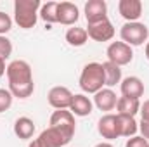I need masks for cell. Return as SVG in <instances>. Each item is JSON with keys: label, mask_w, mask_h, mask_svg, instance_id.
Here are the masks:
<instances>
[{"label": "cell", "mask_w": 149, "mask_h": 147, "mask_svg": "<svg viewBox=\"0 0 149 147\" xmlns=\"http://www.w3.org/2000/svg\"><path fill=\"white\" fill-rule=\"evenodd\" d=\"M118 125H120V137H135L139 125L135 121V118L132 116H120L118 114Z\"/></svg>", "instance_id": "ffe728a7"}, {"label": "cell", "mask_w": 149, "mask_h": 147, "mask_svg": "<svg viewBox=\"0 0 149 147\" xmlns=\"http://www.w3.org/2000/svg\"><path fill=\"white\" fill-rule=\"evenodd\" d=\"M14 133H16L21 140L31 139L33 133H35V123H33V119H30L28 116L17 118L16 123H14Z\"/></svg>", "instance_id": "e0dca14e"}, {"label": "cell", "mask_w": 149, "mask_h": 147, "mask_svg": "<svg viewBox=\"0 0 149 147\" xmlns=\"http://www.w3.org/2000/svg\"><path fill=\"white\" fill-rule=\"evenodd\" d=\"M12 54V42L7 37H0V59H9Z\"/></svg>", "instance_id": "cb8c5ba5"}, {"label": "cell", "mask_w": 149, "mask_h": 147, "mask_svg": "<svg viewBox=\"0 0 149 147\" xmlns=\"http://www.w3.org/2000/svg\"><path fill=\"white\" fill-rule=\"evenodd\" d=\"M57 7H59V2H47V3H42L38 16H40L47 24H54V23H57Z\"/></svg>", "instance_id": "7402d4cb"}, {"label": "cell", "mask_w": 149, "mask_h": 147, "mask_svg": "<svg viewBox=\"0 0 149 147\" xmlns=\"http://www.w3.org/2000/svg\"><path fill=\"white\" fill-rule=\"evenodd\" d=\"M40 0H16L14 2V21L23 30H31L38 21Z\"/></svg>", "instance_id": "7a4b0ae2"}, {"label": "cell", "mask_w": 149, "mask_h": 147, "mask_svg": "<svg viewBox=\"0 0 149 147\" xmlns=\"http://www.w3.org/2000/svg\"><path fill=\"white\" fill-rule=\"evenodd\" d=\"M106 85L104 69L101 62H88L80 74V88L87 94H97Z\"/></svg>", "instance_id": "3957f363"}, {"label": "cell", "mask_w": 149, "mask_h": 147, "mask_svg": "<svg viewBox=\"0 0 149 147\" xmlns=\"http://www.w3.org/2000/svg\"><path fill=\"white\" fill-rule=\"evenodd\" d=\"M92 107H94V104H92V101H90L85 94H76V95H73L70 111H71L73 116L83 118V116H88V114L92 112Z\"/></svg>", "instance_id": "2e32d148"}, {"label": "cell", "mask_w": 149, "mask_h": 147, "mask_svg": "<svg viewBox=\"0 0 149 147\" xmlns=\"http://www.w3.org/2000/svg\"><path fill=\"white\" fill-rule=\"evenodd\" d=\"M94 104L97 106V109L101 111H113L118 104L116 94L111 88H102L97 94H94Z\"/></svg>", "instance_id": "9a60e30c"}, {"label": "cell", "mask_w": 149, "mask_h": 147, "mask_svg": "<svg viewBox=\"0 0 149 147\" xmlns=\"http://www.w3.org/2000/svg\"><path fill=\"white\" fill-rule=\"evenodd\" d=\"M50 126L52 128H57L59 132H63L68 139H73L74 135V116L71 114V111L66 109H57L52 112L50 116Z\"/></svg>", "instance_id": "52a82bcc"}, {"label": "cell", "mask_w": 149, "mask_h": 147, "mask_svg": "<svg viewBox=\"0 0 149 147\" xmlns=\"http://www.w3.org/2000/svg\"><path fill=\"white\" fill-rule=\"evenodd\" d=\"M106 55H108V61L116 64V66H127L132 62L134 59V52H132V47L127 45L125 42H113L109 43L108 50H106Z\"/></svg>", "instance_id": "8992f818"}, {"label": "cell", "mask_w": 149, "mask_h": 147, "mask_svg": "<svg viewBox=\"0 0 149 147\" xmlns=\"http://www.w3.org/2000/svg\"><path fill=\"white\" fill-rule=\"evenodd\" d=\"M12 99L14 95L10 94L9 88H0V112H5L12 106Z\"/></svg>", "instance_id": "603a6c76"}, {"label": "cell", "mask_w": 149, "mask_h": 147, "mask_svg": "<svg viewBox=\"0 0 149 147\" xmlns=\"http://www.w3.org/2000/svg\"><path fill=\"white\" fill-rule=\"evenodd\" d=\"M80 17V10L78 7L71 2H59L57 7V23L64 24V26H71L78 21Z\"/></svg>", "instance_id": "5bb4252c"}, {"label": "cell", "mask_w": 149, "mask_h": 147, "mask_svg": "<svg viewBox=\"0 0 149 147\" xmlns=\"http://www.w3.org/2000/svg\"><path fill=\"white\" fill-rule=\"evenodd\" d=\"M12 28V19L9 14L0 12V37H5V33H9Z\"/></svg>", "instance_id": "d4e9b609"}, {"label": "cell", "mask_w": 149, "mask_h": 147, "mask_svg": "<svg viewBox=\"0 0 149 147\" xmlns=\"http://www.w3.org/2000/svg\"><path fill=\"white\" fill-rule=\"evenodd\" d=\"M125 147H149V140H146L144 137H130L127 140Z\"/></svg>", "instance_id": "484cf974"}, {"label": "cell", "mask_w": 149, "mask_h": 147, "mask_svg": "<svg viewBox=\"0 0 149 147\" xmlns=\"http://www.w3.org/2000/svg\"><path fill=\"white\" fill-rule=\"evenodd\" d=\"M139 112H141V119L142 121H149V99L144 101V104H141Z\"/></svg>", "instance_id": "4316f807"}, {"label": "cell", "mask_w": 149, "mask_h": 147, "mask_svg": "<svg viewBox=\"0 0 149 147\" xmlns=\"http://www.w3.org/2000/svg\"><path fill=\"white\" fill-rule=\"evenodd\" d=\"M120 37H121V40L127 45L139 47L144 42H148L149 30L144 23H139V21H135V23H125L121 26V30H120Z\"/></svg>", "instance_id": "277c9868"}, {"label": "cell", "mask_w": 149, "mask_h": 147, "mask_svg": "<svg viewBox=\"0 0 149 147\" xmlns=\"http://www.w3.org/2000/svg\"><path fill=\"white\" fill-rule=\"evenodd\" d=\"M70 142H71V139H68L63 132H59L57 128L49 126L33 142H30L28 147H66Z\"/></svg>", "instance_id": "5b68a950"}, {"label": "cell", "mask_w": 149, "mask_h": 147, "mask_svg": "<svg viewBox=\"0 0 149 147\" xmlns=\"http://www.w3.org/2000/svg\"><path fill=\"white\" fill-rule=\"evenodd\" d=\"M118 10L127 23H135L142 16V2L141 0H120Z\"/></svg>", "instance_id": "4fadbf2b"}, {"label": "cell", "mask_w": 149, "mask_h": 147, "mask_svg": "<svg viewBox=\"0 0 149 147\" xmlns=\"http://www.w3.org/2000/svg\"><path fill=\"white\" fill-rule=\"evenodd\" d=\"M87 40H88V35L85 28H70L66 31V42L71 47H81L87 43Z\"/></svg>", "instance_id": "44dd1931"}, {"label": "cell", "mask_w": 149, "mask_h": 147, "mask_svg": "<svg viewBox=\"0 0 149 147\" xmlns=\"http://www.w3.org/2000/svg\"><path fill=\"white\" fill-rule=\"evenodd\" d=\"M102 69H104V81H106V87H114L116 83H121V68L113 64L109 61H106L102 64Z\"/></svg>", "instance_id": "d6986e66"}, {"label": "cell", "mask_w": 149, "mask_h": 147, "mask_svg": "<svg viewBox=\"0 0 149 147\" xmlns=\"http://www.w3.org/2000/svg\"><path fill=\"white\" fill-rule=\"evenodd\" d=\"M87 35H88V38H92V40H95V42H109V40L114 37V28H113V24H111L109 19H104V21H101V23L88 24Z\"/></svg>", "instance_id": "8fae6325"}, {"label": "cell", "mask_w": 149, "mask_h": 147, "mask_svg": "<svg viewBox=\"0 0 149 147\" xmlns=\"http://www.w3.org/2000/svg\"><path fill=\"white\" fill-rule=\"evenodd\" d=\"M5 71H7V68H5V61H3V59H0V78L3 76Z\"/></svg>", "instance_id": "f1b7e54d"}, {"label": "cell", "mask_w": 149, "mask_h": 147, "mask_svg": "<svg viewBox=\"0 0 149 147\" xmlns=\"http://www.w3.org/2000/svg\"><path fill=\"white\" fill-rule=\"evenodd\" d=\"M120 90L123 97H130V99H139L144 95V83L141 78L137 76H127L121 80L120 83Z\"/></svg>", "instance_id": "7c38bea8"}, {"label": "cell", "mask_w": 149, "mask_h": 147, "mask_svg": "<svg viewBox=\"0 0 149 147\" xmlns=\"http://www.w3.org/2000/svg\"><path fill=\"white\" fill-rule=\"evenodd\" d=\"M97 132L102 139L108 140H114L120 137V125H118V114H104L99 123H97Z\"/></svg>", "instance_id": "9c48e42d"}, {"label": "cell", "mask_w": 149, "mask_h": 147, "mask_svg": "<svg viewBox=\"0 0 149 147\" xmlns=\"http://www.w3.org/2000/svg\"><path fill=\"white\" fill-rule=\"evenodd\" d=\"M85 17L88 24H95L108 19V3L104 0H88L85 3Z\"/></svg>", "instance_id": "30bf717a"}, {"label": "cell", "mask_w": 149, "mask_h": 147, "mask_svg": "<svg viewBox=\"0 0 149 147\" xmlns=\"http://www.w3.org/2000/svg\"><path fill=\"white\" fill-rule=\"evenodd\" d=\"M95 147H113V144H109V142H101V144H97Z\"/></svg>", "instance_id": "f546056e"}, {"label": "cell", "mask_w": 149, "mask_h": 147, "mask_svg": "<svg viewBox=\"0 0 149 147\" xmlns=\"http://www.w3.org/2000/svg\"><path fill=\"white\" fill-rule=\"evenodd\" d=\"M116 109L120 116H132L135 118V114L141 109V102L139 99H130V97H120L118 99V104H116Z\"/></svg>", "instance_id": "ac0fdd59"}, {"label": "cell", "mask_w": 149, "mask_h": 147, "mask_svg": "<svg viewBox=\"0 0 149 147\" xmlns=\"http://www.w3.org/2000/svg\"><path fill=\"white\" fill-rule=\"evenodd\" d=\"M146 57H148V61H149V42L146 43Z\"/></svg>", "instance_id": "4dcf8cb0"}, {"label": "cell", "mask_w": 149, "mask_h": 147, "mask_svg": "<svg viewBox=\"0 0 149 147\" xmlns=\"http://www.w3.org/2000/svg\"><path fill=\"white\" fill-rule=\"evenodd\" d=\"M139 130H141V137H144L146 140H149V121H142L141 119V125H139Z\"/></svg>", "instance_id": "83f0119b"}, {"label": "cell", "mask_w": 149, "mask_h": 147, "mask_svg": "<svg viewBox=\"0 0 149 147\" xmlns=\"http://www.w3.org/2000/svg\"><path fill=\"white\" fill-rule=\"evenodd\" d=\"M7 80H9V90L14 97L17 99H28L33 90H35V83H33V74H31V66L26 61H12L7 66Z\"/></svg>", "instance_id": "6da1fadb"}, {"label": "cell", "mask_w": 149, "mask_h": 147, "mask_svg": "<svg viewBox=\"0 0 149 147\" xmlns=\"http://www.w3.org/2000/svg\"><path fill=\"white\" fill-rule=\"evenodd\" d=\"M47 101L54 109H70L71 101H73V94L68 87L59 85V87L50 88V92L47 95Z\"/></svg>", "instance_id": "ba28073f"}]
</instances>
